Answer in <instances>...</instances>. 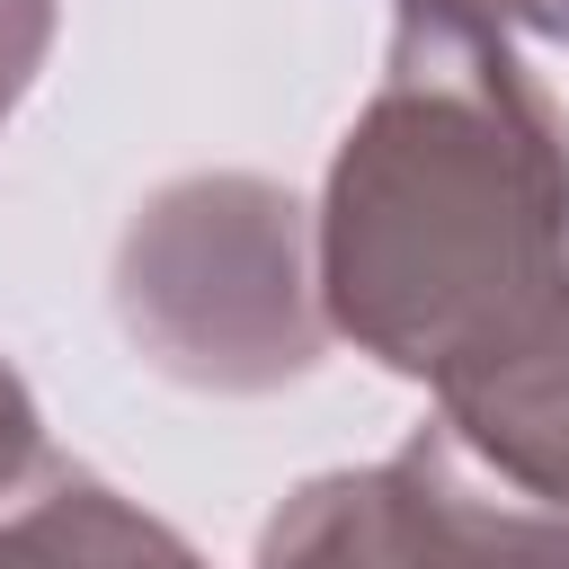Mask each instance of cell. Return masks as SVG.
<instances>
[{
    "mask_svg": "<svg viewBox=\"0 0 569 569\" xmlns=\"http://www.w3.org/2000/svg\"><path fill=\"white\" fill-rule=\"evenodd\" d=\"M329 320L391 373L462 391L569 302V124L471 18H400L320 204Z\"/></svg>",
    "mask_w": 569,
    "mask_h": 569,
    "instance_id": "obj_1",
    "label": "cell"
},
{
    "mask_svg": "<svg viewBox=\"0 0 569 569\" xmlns=\"http://www.w3.org/2000/svg\"><path fill=\"white\" fill-rule=\"evenodd\" d=\"M258 569H569V516L498 480L453 427H418L391 462L293 489Z\"/></svg>",
    "mask_w": 569,
    "mask_h": 569,
    "instance_id": "obj_2",
    "label": "cell"
},
{
    "mask_svg": "<svg viewBox=\"0 0 569 569\" xmlns=\"http://www.w3.org/2000/svg\"><path fill=\"white\" fill-rule=\"evenodd\" d=\"M0 569H204L160 516L124 507L107 480L44 462L0 498Z\"/></svg>",
    "mask_w": 569,
    "mask_h": 569,
    "instance_id": "obj_3",
    "label": "cell"
},
{
    "mask_svg": "<svg viewBox=\"0 0 569 569\" xmlns=\"http://www.w3.org/2000/svg\"><path fill=\"white\" fill-rule=\"evenodd\" d=\"M44 44H53V0H0V116L44 62Z\"/></svg>",
    "mask_w": 569,
    "mask_h": 569,
    "instance_id": "obj_4",
    "label": "cell"
},
{
    "mask_svg": "<svg viewBox=\"0 0 569 569\" xmlns=\"http://www.w3.org/2000/svg\"><path fill=\"white\" fill-rule=\"evenodd\" d=\"M44 462H53V453H44V436H36V400H27V391H18V373L0 365V498H9V489H27Z\"/></svg>",
    "mask_w": 569,
    "mask_h": 569,
    "instance_id": "obj_5",
    "label": "cell"
},
{
    "mask_svg": "<svg viewBox=\"0 0 569 569\" xmlns=\"http://www.w3.org/2000/svg\"><path fill=\"white\" fill-rule=\"evenodd\" d=\"M400 18H471V27H551V36H569L560 27V0H400Z\"/></svg>",
    "mask_w": 569,
    "mask_h": 569,
    "instance_id": "obj_6",
    "label": "cell"
},
{
    "mask_svg": "<svg viewBox=\"0 0 569 569\" xmlns=\"http://www.w3.org/2000/svg\"><path fill=\"white\" fill-rule=\"evenodd\" d=\"M560 516H569V507H560Z\"/></svg>",
    "mask_w": 569,
    "mask_h": 569,
    "instance_id": "obj_7",
    "label": "cell"
}]
</instances>
